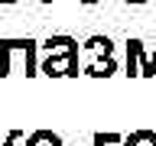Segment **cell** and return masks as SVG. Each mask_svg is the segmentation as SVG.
<instances>
[{
	"mask_svg": "<svg viewBox=\"0 0 156 146\" xmlns=\"http://www.w3.org/2000/svg\"><path fill=\"white\" fill-rule=\"evenodd\" d=\"M130 3H143V0H130Z\"/></svg>",
	"mask_w": 156,
	"mask_h": 146,
	"instance_id": "obj_10",
	"label": "cell"
},
{
	"mask_svg": "<svg viewBox=\"0 0 156 146\" xmlns=\"http://www.w3.org/2000/svg\"><path fill=\"white\" fill-rule=\"evenodd\" d=\"M124 146H156V133H150V130H140V133H133Z\"/></svg>",
	"mask_w": 156,
	"mask_h": 146,
	"instance_id": "obj_5",
	"label": "cell"
},
{
	"mask_svg": "<svg viewBox=\"0 0 156 146\" xmlns=\"http://www.w3.org/2000/svg\"><path fill=\"white\" fill-rule=\"evenodd\" d=\"M26 146H62V136L52 130H36L26 136Z\"/></svg>",
	"mask_w": 156,
	"mask_h": 146,
	"instance_id": "obj_4",
	"label": "cell"
},
{
	"mask_svg": "<svg viewBox=\"0 0 156 146\" xmlns=\"http://www.w3.org/2000/svg\"><path fill=\"white\" fill-rule=\"evenodd\" d=\"M39 75H49V78L78 75V55H46V62L39 65Z\"/></svg>",
	"mask_w": 156,
	"mask_h": 146,
	"instance_id": "obj_2",
	"label": "cell"
},
{
	"mask_svg": "<svg viewBox=\"0 0 156 146\" xmlns=\"http://www.w3.org/2000/svg\"><path fill=\"white\" fill-rule=\"evenodd\" d=\"M111 68H114L111 62H104V65L98 62V65H91V68H88V75H111Z\"/></svg>",
	"mask_w": 156,
	"mask_h": 146,
	"instance_id": "obj_6",
	"label": "cell"
},
{
	"mask_svg": "<svg viewBox=\"0 0 156 146\" xmlns=\"http://www.w3.org/2000/svg\"><path fill=\"white\" fill-rule=\"evenodd\" d=\"M42 3H52V0H42Z\"/></svg>",
	"mask_w": 156,
	"mask_h": 146,
	"instance_id": "obj_11",
	"label": "cell"
},
{
	"mask_svg": "<svg viewBox=\"0 0 156 146\" xmlns=\"http://www.w3.org/2000/svg\"><path fill=\"white\" fill-rule=\"evenodd\" d=\"M46 55H78V42L68 36H49L46 39Z\"/></svg>",
	"mask_w": 156,
	"mask_h": 146,
	"instance_id": "obj_3",
	"label": "cell"
},
{
	"mask_svg": "<svg viewBox=\"0 0 156 146\" xmlns=\"http://www.w3.org/2000/svg\"><path fill=\"white\" fill-rule=\"evenodd\" d=\"M78 3H98V0H78Z\"/></svg>",
	"mask_w": 156,
	"mask_h": 146,
	"instance_id": "obj_9",
	"label": "cell"
},
{
	"mask_svg": "<svg viewBox=\"0 0 156 146\" xmlns=\"http://www.w3.org/2000/svg\"><path fill=\"white\" fill-rule=\"evenodd\" d=\"M36 39L20 36V39H0V78L13 75V58H23V75L33 78L39 75V62H36Z\"/></svg>",
	"mask_w": 156,
	"mask_h": 146,
	"instance_id": "obj_1",
	"label": "cell"
},
{
	"mask_svg": "<svg viewBox=\"0 0 156 146\" xmlns=\"http://www.w3.org/2000/svg\"><path fill=\"white\" fill-rule=\"evenodd\" d=\"M13 3H20V0H0V7H13Z\"/></svg>",
	"mask_w": 156,
	"mask_h": 146,
	"instance_id": "obj_8",
	"label": "cell"
},
{
	"mask_svg": "<svg viewBox=\"0 0 156 146\" xmlns=\"http://www.w3.org/2000/svg\"><path fill=\"white\" fill-rule=\"evenodd\" d=\"M16 140H23V130H10V133L3 136V143H0V146H13Z\"/></svg>",
	"mask_w": 156,
	"mask_h": 146,
	"instance_id": "obj_7",
	"label": "cell"
}]
</instances>
